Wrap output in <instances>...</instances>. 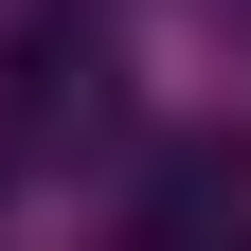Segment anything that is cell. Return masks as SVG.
I'll use <instances>...</instances> for the list:
<instances>
[{"instance_id":"6da1fadb","label":"cell","mask_w":251,"mask_h":251,"mask_svg":"<svg viewBox=\"0 0 251 251\" xmlns=\"http://www.w3.org/2000/svg\"><path fill=\"white\" fill-rule=\"evenodd\" d=\"M0 126H18V144L108 126V18H36V36H18V90H0Z\"/></svg>"},{"instance_id":"7a4b0ae2","label":"cell","mask_w":251,"mask_h":251,"mask_svg":"<svg viewBox=\"0 0 251 251\" xmlns=\"http://www.w3.org/2000/svg\"><path fill=\"white\" fill-rule=\"evenodd\" d=\"M144 251H251V233H144Z\"/></svg>"}]
</instances>
